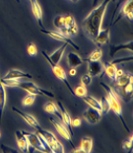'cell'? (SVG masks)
<instances>
[{
	"label": "cell",
	"mask_w": 133,
	"mask_h": 153,
	"mask_svg": "<svg viewBox=\"0 0 133 153\" xmlns=\"http://www.w3.org/2000/svg\"><path fill=\"white\" fill-rule=\"evenodd\" d=\"M0 136H1V131H0Z\"/></svg>",
	"instance_id": "obj_41"
},
{
	"label": "cell",
	"mask_w": 133,
	"mask_h": 153,
	"mask_svg": "<svg viewBox=\"0 0 133 153\" xmlns=\"http://www.w3.org/2000/svg\"><path fill=\"white\" fill-rule=\"evenodd\" d=\"M100 102V113H102V115H106V114L111 111L108 99H106V97H102Z\"/></svg>",
	"instance_id": "obj_31"
},
{
	"label": "cell",
	"mask_w": 133,
	"mask_h": 153,
	"mask_svg": "<svg viewBox=\"0 0 133 153\" xmlns=\"http://www.w3.org/2000/svg\"><path fill=\"white\" fill-rule=\"evenodd\" d=\"M23 133L26 135V137L28 139L29 142V152L32 150L34 151H40V152H50V149L47 144V142L44 141V139L38 134V133L34 132H29L22 131Z\"/></svg>",
	"instance_id": "obj_4"
},
{
	"label": "cell",
	"mask_w": 133,
	"mask_h": 153,
	"mask_svg": "<svg viewBox=\"0 0 133 153\" xmlns=\"http://www.w3.org/2000/svg\"><path fill=\"white\" fill-rule=\"evenodd\" d=\"M31 2V7H32V12L35 16V20H37L38 26H40V29H44V23H43V9H41L40 3H38V0H30Z\"/></svg>",
	"instance_id": "obj_14"
},
{
	"label": "cell",
	"mask_w": 133,
	"mask_h": 153,
	"mask_svg": "<svg viewBox=\"0 0 133 153\" xmlns=\"http://www.w3.org/2000/svg\"><path fill=\"white\" fill-rule=\"evenodd\" d=\"M35 100V96L32 95V94H29V95H27L22 100V105L25 107H30L34 104Z\"/></svg>",
	"instance_id": "obj_32"
},
{
	"label": "cell",
	"mask_w": 133,
	"mask_h": 153,
	"mask_svg": "<svg viewBox=\"0 0 133 153\" xmlns=\"http://www.w3.org/2000/svg\"><path fill=\"white\" fill-rule=\"evenodd\" d=\"M80 149L81 152L83 153H89L92 151L93 148V138L89 137V136H85L81 139V143H80Z\"/></svg>",
	"instance_id": "obj_24"
},
{
	"label": "cell",
	"mask_w": 133,
	"mask_h": 153,
	"mask_svg": "<svg viewBox=\"0 0 133 153\" xmlns=\"http://www.w3.org/2000/svg\"><path fill=\"white\" fill-rule=\"evenodd\" d=\"M40 30H41V33L50 36V38L54 39V40L67 44L68 45H70L72 48H74V50H80L79 45L74 43V42L70 39V37L64 35L63 33H61V32H59V31H50V30H47V29H44H44H40Z\"/></svg>",
	"instance_id": "obj_9"
},
{
	"label": "cell",
	"mask_w": 133,
	"mask_h": 153,
	"mask_svg": "<svg viewBox=\"0 0 133 153\" xmlns=\"http://www.w3.org/2000/svg\"><path fill=\"white\" fill-rule=\"evenodd\" d=\"M121 96L125 99V101H130L132 99V92H133V79L120 88Z\"/></svg>",
	"instance_id": "obj_25"
},
{
	"label": "cell",
	"mask_w": 133,
	"mask_h": 153,
	"mask_svg": "<svg viewBox=\"0 0 133 153\" xmlns=\"http://www.w3.org/2000/svg\"><path fill=\"white\" fill-rule=\"evenodd\" d=\"M17 87L20 88V89L26 91L29 94H32V95L35 96H44L47 97V98H50L53 99L54 98V94L50 90L47 89H41L38 85H35L33 82H29V81H19L17 84Z\"/></svg>",
	"instance_id": "obj_5"
},
{
	"label": "cell",
	"mask_w": 133,
	"mask_h": 153,
	"mask_svg": "<svg viewBox=\"0 0 133 153\" xmlns=\"http://www.w3.org/2000/svg\"><path fill=\"white\" fill-rule=\"evenodd\" d=\"M44 111L48 114H51V115H57L58 118L60 117L59 114V110H58V107L55 103L53 102H47L44 107Z\"/></svg>",
	"instance_id": "obj_28"
},
{
	"label": "cell",
	"mask_w": 133,
	"mask_h": 153,
	"mask_svg": "<svg viewBox=\"0 0 133 153\" xmlns=\"http://www.w3.org/2000/svg\"><path fill=\"white\" fill-rule=\"evenodd\" d=\"M41 54H43V56H44V59L47 61V63L50 64V66L51 68V70H52L54 76H55L57 79H59L61 82H63L64 84H65V86L67 87V89L69 90V92L72 94L73 96H75V94H74V91H73V88L70 86L69 82H68L66 73H65V71H64L63 68L58 65V64H53L52 62H51V60H50V54H48L47 51H41Z\"/></svg>",
	"instance_id": "obj_7"
},
{
	"label": "cell",
	"mask_w": 133,
	"mask_h": 153,
	"mask_svg": "<svg viewBox=\"0 0 133 153\" xmlns=\"http://www.w3.org/2000/svg\"><path fill=\"white\" fill-rule=\"evenodd\" d=\"M37 132L44 139V141L47 142V144L48 145V147L50 149V152H52V153H56V152L63 153L64 152L63 145L61 144V142L58 140L57 137L52 132L45 131L44 128L38 129Z\"/></svg>",
	"instance_id": "obj_6"
},
{
	"label": "cell",
	"mask_w": 133,
	"mask_h": 153,
	"mask_svg": "<svg viewBox=\"0 0 133 153\" xmlns=\"http://www.w3.org/2000/svg\"><path fill=\"white\" fill-rule=\"evenodd\" d=\"M12 111L13 112H15L16 114H17L18 116H20L21 118L25 120L26 123H28L29 126H31V128H35V131H38V129L41 128L40 123H38V122L37 120H35V118L34 116H32L31 114H28V113H25V112H22L21 110L17 109L16 107H12Z\"/></svg>",
	"instance_id": "obj_10"
},
{
	"label": "cell",
	"mask_w": 133,
	"mask_h": 153,
	"mask_svg": "<svg viewBox=\"0 0 133 153\" xmlns=\"http://www.w3.org/2000/svg\"><path fill=\"white\" fill-rule=\"evenodd\" d=\"M27 53L30 56H35L38 54V48L34 43H30L27 45Z\"/></svg>",
	"instance_id": "obj_33"
},
{
	"label": "cell",
	"mask_w": 133,
	"mask_h": 153,
	"mask_svg": "<svg viewBox=\"0 0 133 153\" xmlns=\"http://www.w3.org/2000/svg\"><path fill=\"white\" fill-rule=\"evenodd\" d=\"M82 99L89 107H91V108H93V109L98 110L100 112V100H97L96 98H94V97L88 96V95L83 97Z\"/></svg>",
	"instance_id": "obj_27"
},
{
	"label": "cell",
	"mask_w": 133,
	"mask_h": 153,
	"mask_svg": "<svg viewBox=\"0 0 133 153\" xmlns=\"http://www.w3.org/2000/svg\"><path fill=\"white\" fill-rule=\"evenodd\" d=\"M132 146H133V137H132V135H131L130 137L127 139V140L123 142L122 147H123V149H124L125 151L131 152L132 151Z\"/></svg>",
	"instance_id": "obj_34"
},
{
	"label": "cell",
	"mask_w": 133,
	"mask_h": 153,
	"mask_svg": "<svg viewBox=\"0 0 133 153\" xmlns=\"http://www.w3.org/2000/svg\"><path fill=\"white\" fill-rule=\"evenodd\" d=\"M122 17L128 18L131 22L133 21V0H126L125 3L121 7V11L116 17L115 21L112 23V25H115V23H117Z\"/></svg>",
	"instance_id": "obj_12"
},
{
	"label": "cell",
	"mask_w": 133,
	"mask_h": 153,
	"mask_svg": "<svg viewBox=\"0 0 133 153\" xmlns=\"http://www.w3.org/2000/svg\"><path fill=\"white\" fill-rule=\"evenodd\" d=\"M120 51H129L130 53H132L133 51V42L132 41H129L127 43H124V44H119V45H113L111 47V56L113 57L115 55Z\"/></svg>",
	"instance_id": "obj_19"
},
{
	"label": "cell",
	"mask_w": 133,
	"mask_h": 153,
	"mask_svg": "<svg viewBox=\"0 0 133 153\" xmlns=\"http://www.w3.org/2000/svg\"><path fill=\"white\" fill-rule=\"evenodd\" d=\"M67 45H68L67 44L63 43L59 48H57V50H55L52 53L50 54V58L51 62H52L53 64H59L61 58H62V56H63L64 51H65L66 48H67Z\"/></svg>",
	"instance_id": "obj_20"
},
{
	"label": "cell",
	"mask_w": 133,
	"mask_h": 153,
	"mask_svg": "<svg viewBox=\"0 0 133 153\" xmlns=\"http://www.w3.org/2000/svg\"><path fill=\"white\" fill-rule=\"evenodd\" d=\"M82 125V120L79 118H76L72 120V126L73 128H79V126Z\"/></svg>",
	"instance_id": "obj_36"
},
{
	"label": "cell",
	"mask_w": 133,
	"mask_h": 153,
	"mask_svg": "<svg viewBox=\"0 0 133 153\" xmlns=\"http://www.w3.org/2000/svg\"><path fill=\"white\" fill-rule=\"evenodd\" d=\"M53 26L57 29V31L61 32L68 37H73L78 33L77 23L75 18L71 14L56 16L53 20Z\"/></svg>",
	"instance_id": "obj_3"
},
{
	"label": "cell",
	"mask_w": 133,
	"mask_h": 153,
	"mask_svg": "<svg viewBox=\"0 0 133 153\" xmlns=\"http://www.w3.org/2000/svg\"><path fill=\"white\" fill-rule=\"evenodd\" d=\"M16 142H17L18 148L21 152H29V142L26 135L23 133L22 131H16Z\"/></svg>",
	"instance_id": "obj_16"
},
{
	"label": "cell",
	"mask_w": 133,
	"mask_h": 153,
	"mask_svg": "<svg viewBox=\"0 0 133 153\" xmlns=\"http://www.w3.org/2000/svg\"><path fill=\"white\" fill-rule=\"evenodd\" d=\"M71 2H73V3H76V2H78L79 0H70Z\"/></svg>",
	"instance_id": "obj_39"
},
{
	"label": "cell",
	"mask_w": 133,
	"mask_h": 153,
	"mask_svg": "<svg viewBox=\"0 0 133 153\" xmlns=\"http://www.w3.org/2000/svg\"><path fill=\"white\" fill-rule=\"evenodd\" d=\"M133 79V76H132V74L130 73H125V72H123L120 76H118V77H116V79L115 82L116 83V86H117L119 89H120L121 87H123L124 85H126L129 81L132 80Z\"/></svg>",
	"instance_id": "obj_26"
},
{
	"label": "cell",
	"mask_w": 133,
	"mask_h": 153,
	"mask_svg": "<svg viewBox=\"0 0 133 153\" xmlns=\"http://www.w3.org/2000/svg\"><path fill=\"white\" fill-rule=\"evenodd\" d=\"M103 72V63L100 60L89 61L88 63V74L92 77L98 76Z\"/></svg>",
	"instance_id": "obj_18"
},
{
	"label": "cell",
	"mask_w": 133,
	"mask_h": 153,
	"mask_svg": "<svg viewBox=\"0 0 133 153\" xmlns=\"http://www.w3.org/2000/svg\"><path fill=\"white\" fill-rule=\"evenodd\" d=\"M83 59L81 58V56L76 53H73V51H70L67 54V63L68 65L70 66V68H77L82 65Z\"/></svg>",
	"instance_id": "obj_21"
},
{
	"label": "cell",
	"mask_w": 133,
	"mask_h": 153,
	"mask_svg": "<svg viewBox=\"0 0 133 153\" xmlns=\"http://www.w3.org/2000/svg\"><path fill=\"white\" fill-rule=\"evenodd\" d=\"M1 79V78H0ZM6 89L5 86L3 85L1 80H0V123H1V120H2V116H3V112H4L5 106H6Z\"/></svg>",
	"instance_id": "obj_23"
},
{
	"label": "cell",
	"mask_w": 133,
	"mask_h": 153,
	"mask_svg": "<svg viewBox=\"0 0 133 153\" xmlns=\"http://www.w3.org/2000/svg\"><path fill=\"white\" fill-rule=\"evenodd\" d=\"M2 79H14V80H20V79H33V76L30 73L24 72L20 69H16L13 68L10 69L4 76L2 77Z\"/></svg>",
	"instance_id": "obj_13"
},
{
	"label": "cell",
	"mask_w": 133,
	"mask_h": 153,
	"mask_svg": "<svg viewBox=\"0 0 133 153\" xmlns=\"http://www.w3.org/2000/svg\"><path fill=\"white\" fill-rule=\"evenodd\" d=\"M92 76L91 75H89L88 73L87 74H84V75L81 77V79H80V81H81V84L82 85H84V86H89L91 83H92Z\"/></svg>",
	"instance_id": "obj_35"
},
{
	"label": "cell",
	"mask_w": 133,
	"mask_h": 153,
	"mask_svg": "<svg viewBox=\"0 0 133 153\" xmlns=\"http://www.w3.org/2000/svg\"><path fill=\"white\" fill-rule=\"evenodd\" d=\"M1 148H2L3 152H17V150H15V149L9 147V146H6L4 144L1 145Z\"/></svg>",
	"instance_id": "obj_37"
},
{
	"label": "cell",
	"mask_w": 133,
	"mask_h": 153,
	"mask_svg": "<svg viewBox=\"0 0 133 153\" xmlns=\"http://www.w3.org/2000/svg\"><path fill=\"white\" fill-rule=\"evenodd\" d=\"M0 78H1V77H0Z\"/></svg>",
	"instance_id": "obj_42"
},
{
	"label": "cell",
	"mask_w": 133,
	"mask_h": 153,
	"mask_svg": "<svg viewBox=\"0 0 133 153\" xmlns=\"http://www.w3.org/2000/svg\"><path fill=\"white\" fill-rule=\"evenodd\" d=\"M83 118L88 123H91V125H96V123H98L100 120V118H102V113L98 110L93 109V108H91V107H89L88 109H86L83 112Z\"/></svg>",
	"instance_id": "obj_11"
},
{
	"label": "cell",
	"mask_w": 133,
	"mask_h": 153,
	"mask_svg": "<svg viewBox=\"0 0 133 153\" xmlns=\"http://www.w3.org/2000/svg\"><path fill=\"white\" fill-rule=\"evenodd\" d=\"M113 0H103V2H100V4L96 6L83 20L82 25L84 30L86 31L87 35L92 41L102 30L103 16H105L109 4Z\"/></svg>",
	"instance_id": "obj_1"
},
{
	"label": "cell",
	"mask_w": 133,
	"mask_h": 153,
	"mask_svg": "<svg viewBox=\"0 0 133 153\" xmlns=\"http://www.w3.org/2000/svg\"><path fill=\"white\" fill-rule=\"evenodd\" d=\"M109 39H111V32H109V28L105 29V30H100V33L97 35V37L94 39L93 42L94 44L99 45V47H102V45H106L109 42Z\"/></svg>",
	"instance_id": "obj_15"
},
{
	"label": "cell",
	"mask_w": 133,
	"mask_h": 153,
	"mask_svg": "<svg viewBox=\"0 0 133 153\" xmlns=\"http://www.w3.org/2000/svg\"><path fill=\"white\" fill-rule=\"evenodd\" d=\"M116 69H117V67H116L115 63H113V62H106L105 65H103V72H105L106 75L112 81H115Z\"/></svg>",
	"instance_id": "obj_22"
},
{
	"label": "cell",
	"mask_w": 133,
	"mask_h": 153,
	"mask_svg": "<svg viewBox=\"0 0 133 153\" xmlns=\"http://www.w3.org/2000/svg\"><path fill=\"white\" fill-rule=\"evenodd\" d=\"M76 74H77V70H76V68H70V70H69V75L70 76H76Z\"/></svg>",
	"instance_id": "obj_38"
},
{
	"label": "cell",
	"mask_w": 133,
	"mask_h": 153,
	"mask_svg": "<svg viewBox=\"0 0 133 153\" xmlns=\"http://www.w3.org/2000/svg\"><path fill=\"white\" fill-rule=\"evenodd\" d=\"M16 2H20V0H15Z\"/></svg>",
	"instance_id": "obj_40"
},
{
	"label": "cell",
	"mask_w": 133,
	"mask_h": 153,
	"mask_svg": "<svg viewBox=\"0 0 133 153\" xmlns=\"http://www.w3.org/2000/svg\"><path fill=\"white\" fill-rule=\"evenodd\" d=\"M74 94H75L76 97H79V98L82 99L83 97H85L87 94H88V90H87V87L82 85V84H79L77 85L75 88L73 89Z\"/></svg>",
	"instance_id": "obj_29"
},
{
	"label": "cell",
	"mask_w": 133,
	"mask_h": 153,
	"mask_svg": "<svg viewBox=\"0 0 133 153\" xmlns=\"http://www.w3.org/2000/svg\"><path fill=\"white\" fill-rule=\"evenodd\" d=\"M100 85L102 86L106 91V98L108 99V101H109V108H111V110L112 111V112L118 117V119L120 120L122 126H124L125 131L127 132H129L130 131H129L128 126L126 125L125 120H124V118H123L122 107L120 105V101H119V96L117 95V93L115 92V90L113 89V88H112L109 85H108V84H106L103 82H100Z\"/></svg>",
	"instance_id": "obj_2"
},
{
	"label": "cell",
	"mask_w": 133,
	"mask_h": 153,
	"mask_svg": "<svg viewBox=\"0 0 133 153\" xmlns=\"http://www.w3.org/2000/svg\"><path fill=\"white\" fill-rule=\"evenodd\" d=\"M50 122L51 123V125L54 126V128L57 131L58 134H59L60 136H62V137L65 139L66 141L69 142V144L73 147L74 143L72 140V131H70L69 128H68V126L61 120H54L53 118H50Z\"/></svg>",
	"instance_id": "obj_8"
},
{
	"label": "cell",
	"mask_w": 133,
	"mask_h": 153,
	"mask_svg": "<svg viewBox=\"0 0 133 153\" xmlns=\"http://www.w3.org/2000/svg\"><path fill=\"white\" fill-rule=\"evenodd\" d=\"M56 105L58 107V110H59V114H60V117L59 119L62 120V122L65 123V125L69 128V129L71 131H72V119H71V117L69 115V113L67 112V110L65 109V107L63 106V104L61 102H57Z\"/></svg>",
	"instance_id": "obj_17"
},
{
	"label": "cell",
	"mask_w": 133,
	"mask_h": 153,
	"mask_svg": "<svg viewBox=\"0 0 133 153\" xmlns=\"http://www.w3.org/2000/svg\"><path fill=\"white\" fill-rule=\"evenodd\" d=\"M103 56V51L100 48H95L92 53L89 54L87 60L88 61H95V60H100V58Z\"/></svg>",
	"instance_id": "obj_30"
}]
</instances>
